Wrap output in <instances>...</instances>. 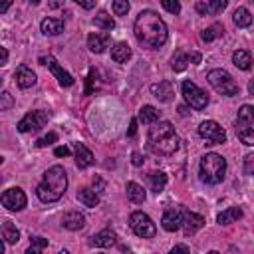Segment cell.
Instances as JSON below:
<instances>
[{
	"label": "cell",
	"mask_w": 254,
	"mask_h": 254,
	"mask_svg": "<svg viewBox=\"0 0 254 254\" xmlns=\"http://www.w3.org/2000/svg\"><path fill=\"white\" fill-rule=\"evenodd\" d=\"M8 64V50L4 46H0V67H4Z\"/></svg>",
	"instance_id": "cell-44"
},
{
	"label": "cell",
	"mask_w": 254,
	"mask_h": 254,
	"mask_svg": "<svg viewBox=\"0 0 254 254\" xmlns=\"http://www.w3.org/2000/svg\"><path fill=\"white\" fill-rule=\"evenodd\" d=\"M65 189H67L65 169L60 167V165H54L44 173L42 183L36 187V194L42 202H56L64 196Z\"/></svg>",
	"instance_id": "cell-3"
},
{
	"label": "cell",
	"mask_w": 254,
	"mask_h": 254,
	"mask_svg": "<svg viewBox=\"0 0 254 254\" xmlns=\"http://www.w3.org/2000/svg\"><path fill=\"white\" fill-rule=\"evenodd\" d=\"M226 6H228V2H226V0H208V2L198 0V2L194 4L196 12H198V14H202V16H208V14H218V12H222Z\"/></svg>",
	"instance_id": "cell-16"
},
{
	"label": "cell",
	"mask_w": 254,
	"mask_h": 254,
	"mask_svg": "<svg viewBox=\"0 0 254 254\" xmlns=\"http://www.w3.org/2000/svg\"><path fill=\"white\" fill-rule=\"evenodd\" d=\"M198 135H200L202 139H206L208 145H220V143L226 141V131H224L216 121H212V119L202 121V123L198 125Z\"/></svg>",
	"instance_id": "cell-10"
},
{
	"label": "cell",
	"mask_w": 254,
	"mask_h": 254,
	"mask_svg": "<svg viewBox=\"0 0 254 254\" xmlns=\"http://www.w3.org/2000/svg\"><path fill=\"white\" fill-rule=\"evenodd\" d=\"M232 20H234V24H236L238 28H248V26L252 24V14H250V10H248V8L240 6V8H236V10H234Z\"/></svg>",
	"instance_id": "cell-27"
},
{
	"label": "cell",
	"mask_w": 254,
	"mask_h": 254,
	"mask_svg": "<svg viewBox=\"0 0 254 254\" xmlns=\"http://www.w3.org/2000/svg\"><path fill=\"white\" fill-rule=\"evenodd\" d=\"M179 113H181V115H187L189 111H187V107H185V105H181V107H179Z\"/></svg>",
	"instance_id": "cell-52"
},
{
	"label": "cell",
	"mask_w": 254,
	"mask_h": 254,
	"mask_svg": "<svg viewBox=\"0 0 254 254\" xmlns=\"http://www.w3.org/2000/svg\"><path fill=\"white\" fill-rule=\"evenodd\" d=\"M58 141V133H48V135H44V137H40L38 141H36V145L38 147H48V145H52V143H56Z\"/></svg>",
	"instance_id": "cell-37"
},
{
	"label": "cell",
	"mask_w": 254,
	"mask_h": 254,
	"mask_svg": "<svg viewBox=\"0 0 254 254\" xmlns=\"http://www.w3.org/2000/svg\"><path fill=\"white\" fill-rule=\"evenodd\" d=\"M159 111H157V107H153V105H143L141 109H139V119L143 121V123H157L159 121Z\"/></svg>",
	"instance_id": "cell-31"
},
{
	"label": "cell",
	"mask_w": 254,
	"mask_h": 254,
	"mask_svg": "<svg viewBox=\"0 0 254 254\" xmlns=\"http://www.w3.org/2000/svg\"><path fill=\"white\" fill-rule=\"evenodd\" d=\"M54 155H56V157H67V155H69V147H65V145H64V147H56Z\"/></svg>",
	"instance_id": "cell-46"
},
{
	"label": "cell",
	"mask_w": 254,
	"mask_h": 254,
	"mask_svg": "<svg viewBox=\"0 0 254 254\" xmlns=\"http://www.w3.org/2000/svg\"><path fill=\"white\" fill-rule=\"evenodd\" d=\"M2 161H4V157H2V155H0V163H2Z\"/></svg>",
	"instance_id": "cell-56"
},
{
	"label": "cell",
	"mask_w": 254,
	"mask_h": 254,
	"mask_svg": "<svg viewBox=\"0 0 254 254\" xmlns=\"http://www.w3.org/2000/svg\"><path fill=\"white\" fill-rule=\"evenodd\" d=\"M127 198L131 202H135V204H141V202H145L147 192H145V189L141 185H137L135 181H131V183H127Z\"/></svg>",
	"instance_id": "cell-23"
},
{
	"label": "cell",
	"mask_w": 254,
	"mask_h": 254,
	"mask_svg": "<svg viewBox=\"0 0 254 254\" xmlns=\"http://www.w3.org/2000/svg\"><path fill=\"white\" fill-rule=\"evenodd\" d=\"M109 34L107 32H91L87 36V48L93 52V54H103L107 48H109Z\"/></svg>",
	"instance_id": "cell-15"
},
{
	"label": "cell",
	"mask_w": 254,
	"mask_h": 254,
	"mask_svg": "<svg viewBox=\"0 0 254 254\" xmlns=\"http://www.w3.org/2000/svg\"><path fill=\"white\" fill-rule=\"evenodd\" d=\"M14 77H16L18 87H22V89H28V87H32V85L36 83V73H34L28 65H20V67L16 69Z\"/></svg>",
	"instance_id": "cell-20"
},
{
	"label": "cell",
	"mask_w": 254,
	"mask_h": 254,
	"mask_svg": "<svg viewBox=\"0 0 254 254\" xmlns=\"http://www.w3.org/2000/svg\"><path fill=\"white\" fill-rule=\"evenodd\" d=\"M14 107V95L10 91H2L0 93V111H8Z\"/></svg>",
	"instance_id": "cell-35"
},
{
	"label": "cell",
	"mask_w": 254,
	"mask_h": 254,
	"mask_svg": "<svg viewBox=\"0 0 254 254\" xmlns=\"http://www.w3.org/2000/svg\"><path fill=\"white\" fill-rule=\"evenodd\" d=\"M161 6H163L167 12H171V14H179V12H181V4H179L177 0H163Z\"/></svg>",
	"instance_id": "cell-38"
},
{
	"label": "cell",
	"mask_w": 254,
	"mask_h": 254,
	"mask_svg": "<svg viewBox=\"0 0 254 254\" xmlns=\"http://www.w3.org/2000/svg\"><path fill=\"white\" fill-rule=\"evenodd\" d=\"M208 83L222 95H236L238 93V83L232 79V75L224 69H210L208 75H206Z\"/></svg>",
	"instance_id": "cell-6"
},
{
	"label": "cell",
	"mask_w": 254,
	"mask_h": 254,
	"mask_svg": "<svg viewBox=\"0 0 254 254\" xmlns=\"http://www.w3.org/2000/svg\"><path fill=\"white\" fill-rule=\"evenodd\" d=\"M252 171H254V155L250 153V155L244 157V173L246 175H252Z\"/></svg>",
	"instance_id": "cell-40"
},
{
	"label": "cell",
	"mask_w": 254,
	"mask_h": 254,
	"mask_svg": "<svg viewBox=\"0 0 254 254\" xmlns=\"http://www.w3.org/2000/svg\"><path fill=\"white\" fill-rule=\"evenodd\" d=\"M232 64H234L236 67L248 71V69L252 67V56H250V52H246V50H236V52L232 54Z\"/></svg>",
	"instance_id": "cell-25"
},
{
	"label": "cell",
	"mask_w": 254,
	"mask_h": 254,
	"mask_svg": "<svg viewBox=\"0 0 254 254\" xmlns=\"http://www.w3.org/2000/svg\"><path fill=\"white\" fill-rule=\"evenodd\" d=\"M10 6H12V2H10V0H6V2H2V0H0V12H6Z\"/></svg>",
	"instance_id": "cell-49"
},
{
	"label": "cell",
	"mask_w": 254,
	"mask_h": 254,
	"mask_svg": "<svg viewBox=\"0 0 254 254\" xmlns=\"http://www.w3.org/2000/svg\"><path fill=\"white\" fill-rule=\"evenodd\" d=\"M129 226H131V230H133L137 236H141V238H153V236L157 234L155 222L151 220L149 214H145V212H141V210L131 212V216H129Z\"/></svg>",
	"instance_id": "cell-7"
},
{
	"label": "cell",
	"mask_w": 254,
	"mask_h": 254,
	"mask_svg": "<svg viewBox=\"0 0 254 254\" xmlns=\"http://www.w3.org/2000/svg\"><path fill=\"white\" fill-rule=\"evenodd\" d=\"M50 6L52 8H60V6H64V2H50Z\"/></svg>",
	"instance_id": "cell-51"
},
{
	"label": "cell",
	"mask_w": 254,
	"mask_h": 254,
	"mask_svg": "<svg viewBox=\"0 0 254 254\" xmlns=\"http://www.w3.org/2000/svg\"><path fill=\"white\" fill-rule=\"evenodd\" d=\"M149 183H151L153 192L159 194L165 189V185H167V175L163 171H153V173H149Z\"/></svg>",
	"instance_id": "cell-30"
},
{
	"label": "cell",
	"mask_w": 254,
	"mask_h": 254,
	"mask_svg": "<svg viewBox=\"0 0 254 254\" xmlns=\"http://www.w3.org/2000/svg\"><path fill=\"white\" fill-rule=\"evenodd\" d=\"M151 93L159 99V101H171L173 99V95H175V87H173V83L171 81H159V83H153L151 85Z\"/></svg>",
	"instance_id": "cell-17"
},
{
	"label": "cell",
	"mask_w": 254,
	"mask_h": 254,
	"mask_svg": "<svg viewBox=\"0 0 254 254\" xmlns=\"http://www.w3.org/2000/svg\"><path fill=\"white\" fill-rule=\"evenodd\" d=\"M169 254H190V250L185 246V244H177V246H173L171 248V252Z\"/></svg>",
	"instance_id": "cell-42"
},
{
	"label": "cell",
	"mask_w": 254,
	"mask_h": 254,
	"mask_svg": "<svg viewBox=\"0 0 254 254\" xmlns=\"http://www.w3.org/2000/svg\"><path fill=\"white\" fill-rule=\"evenodd\" d=\"M137 135V119H131L129 129H127V137H135Z\"/></svg>",
	"instance_id": "cell-45"
},
{
	"label": "cell",
	"mask_w": 254,
	"mask_h": 254,
	"mask_svg": "<svg viewBox=\"0 0 254 254\" xmlns=\"http://www.w3.org/2000/svg\"><path fill=\"white\" fill-rule=\"evenodd\" d=\"M95 77H97V71H95V67H91V69H89V73H87V87H85V95H89V93L93 91V81H95Z\"/></svg>",
	"instance_id": "cell-39"
},
{
	"label": "cell",
	"mask_w": 254,
	"mask_h": 254,
	"mask_svg": "<svg viewBox=\"0 0 254 254\" xmlns=\"http://www.w3.org/2000/svg\"><path fill=\"white\" fill-rule=\"evenodd\" d=\"M40 64H44V65H48L50 69H52V73L58 77V81H60V85H64V87H69V85H73V77L58 64V60L54 58V56H48V58H40Z\"/></svg>",
	"instance_id": "cell-12"
},
{
	"label": "cell",
	"mask_w": 254,
	"mask_h": 254,
	"mask_svg": "<svg viewBox=\"0 0 254 254\" xmlns=\"http://www.w3.org/2000/svg\"><path fill=\"white\" fill-rule=\"evenodd\" d=\"M187 60L192 62V64H198V62H200V54H198V52H192L190 56H187Z\"/></svg>",
	"instance_id": "cell-47"
},
{
	"label": "cell",
	"mask_w": 254,
	"mask_h": 254,
	"mask_svg": "<svg viewBox=\"0 0 254 254\" xmlns=\"http://www.w3.org/2000/svg\"><path fill=\"white\" fill-rule=\"evenodd\" d=\"M40 30L46 36H58L64 32V20L62 18H44L40 24Z\"/></svg>",
	"instance_id": "cell-22"
},
{
	"label": "cell",
	"mask_w": 254,
	"mask_h": 254,
	"mask_svg": "<svg viewBox=\"0 0 254 254\" xmlns=\"http://www.w3.org/2000/svg\"><path fill=\"white\" fill-rule=\"evenodd\" d=\"M115 242H117V236H115V232L109 230V228H105V230H101V232H97V234H93V236L89 238V244H91V246H97V248H109V246H113Z\"/></svg>",
	"instance_id": "cell-19"
},
{
	"label": "cell",
	"mask_w": 254,
	"mask_h": 254,
	"mask_svg": "<svg viewBox=\"0 0 254 254\" xmlns=\"http://www.w3.org/2000/svg\"><path fill=\"white\" fill-rule=\"evenodd\" d=\"M0 183H2V177H0Z\"/></svg>",
	"instance_id": "cell-57"
},
{
	"label": "cell",
	"mask_w": 254,
	"mask_h": 254,
	"mask_svg": "<svg viewBox=\"0 0 254 254\" xmlns=\"http://www.w3.org/2000/svg\"><path fill=\"white\" fill-rule=\"evenodd\" d=\"M0 85H2V79H0Z\"/></svg>",
	"instance_id": "cell-58"
},
{
	"label": "cell",
	"mask_w": 254,
	"mask_h": 254,
	"mask_svg": "<svg viewBox=\"0 0 254 254\" xmlns=\"http://www.w3.org/2000/svg\"><path fill=\"white\" fill-rule=\"evenodd\" d=\"M133 32H135V38L147 48H161L169 36L167 24L153 10L139 12V16L135 18V24H133Z\"/></svg>",
	"instance_id": "cell-1"
},
{
	"label": "cell",
	"mask_w": 254,
	"mask_h": 254,
	"mask_svg": "<svg viewBox=\"0 0 254 254\" xmlns=\"http://www.w3.org/2000/svg\"><path fill=\"white\" fill-rule=\"evenodd\" d=\"M208 254H218V252H216V250H210V252H208Z\"/></svg>",
	"instance_id": "cell-55"
},
{
	"label": "cell",
	"mask_w": 254,
	"mask_h": 254,
	"mask_svg": "<svg viewBox=\"0 0 254 254\" xmlns=\"http://www.w3.org/2000/svg\"><path fill=\"white\" fill-rule=\"evenodd\" d=\"M111 58H113L117 64L127 62V60L131 58V48H129V44H125V42L115 44V46L111 48Z\"/></svg>",
	"instance_id": "cell-26"
},
{
	"label": "cell",
	"mask_w": 254,
	"mask_h": 254,
	"mask_svg": "<svg viewBox=\"0 0 254 254\" xmlns=\"http://www.w3.org/2000/svg\"><path fill=\"white\" fill-rule=\"evenodd\" d=\"M187 64H189V60H187V54L185 52H175V56H173V60H171V67L175 69V71H183L185 67H187Z\"/></svg>",
	"instance_id": "cell-34"
},
{
	"label": "cell",
	"mask_w": 254,
	"mask_h": 254,
	"mask_svg": "<svg viewBox=\"0 0 254 254\" xmlns=\"http://www.w3.org/2000/svg\"><path fill=\"white\" fill-rule=\"evenodd\" d=\"M26 254H40V250H38V248H34V246H30V248L26 250Z\"/></svg>",
	"instance_id": "cell-50"
},
{
	"label": "cell",
	"mask_w": 254,
	"mask_h": 254,
	"mask_svg": "<svg viewBox=\"0 0 254 254\" xmlns=\"http://www.w3.org/2000/svg\"><path fill=\"white\" fill-rule=\"evenodd\" d=\"M111 8H113L115 16H125V14L129 12V2H127V0H115V2L111 4Z\"/></svg>",
	"instance_id": "cell-36"
},
{
	"label": "cell",
	"mask_w": 254,
	"mask_h": 254,
	"mask_svg": "<svg viewBox=\"0 0 254 254\" xmlns=\"http://www.w3.org/2000/svg\"><path fill=\"white\" fill-rule=\"evenodd\" d=\"M181 89H183V95H185L187 103H189L192 109H204V107L208 105V95H206L194 81L185 79L183 85H181Z\"/></svg>",
	"instance_id": "cell-8"
},
{
	"label": "cell",
	"mask_w": 254,
	"mask_h": 254,
	"mask_svg": "<svg viewBox=\"0 0 254 254\" xmlns=\"http://www.w3.org/2000/svg\"><path fill=\"white\" fill-rule=\"evenodd\" d=\"M222 32H224V26H222L220 22H214V24H210L206 30H202L200 38H202L204 42H212V40L220 38V36H222Z\"/></svg>",
	"instance_id": "cell-33"
},
{
	"label": "cell",
	"mask_w": 254,
	"mask_h": 254,
	"mask_svg": "<svg viewBox=\"0 0 254 254\" xmlns=\"http://www.w3.org/2000/svg\"><path fill=\"white\" fill-rule=\"evenodd\" d=\"M77 200H79L83 206L93 208V206L99 204V194H97L93 189H79V190H77Z\"/></svg>",
	"instance_id": "cell-24"
},
{
	"label": "cell",
	"mask_w": 254,
	"mask_h": 254,
	"mask_svg": "<svg viewBox=\"0 0 254 254\" xmlns=\"http://www.w3.org/2000/svg\"><path fill=\"white\" fill-rule=\"evenodd\" d=\"M236 135L244 145H248V147L254 145V107L252 105H242L238 109Z\"/></svg>",
	"instance_id": "cell-5"
},
{
	"label": "cell",
	"mask_w": 254,
	"mask_h": 254,
	"mask_svg": "<svg viewBox=\"0 0 254 254\" xmlns=\"http://www.w3.org/2000/svg\"><path fill=\"white\" fill-rule=\"evenodd\" d=\"M46 123H48V113L42 111V109H36V111L26 113V115L18 121V131H20V133H36V131H40Z\"/></svg>",
	"instance_id": "cell-9"
},
{
	"label": "cell",
	"mask_w": 254,
	"mask_h": 254,
	"mask_svg": "<svg viewBox=\"0 0 254 254\" xmlns=\"http://www.w3.org/2000/svg\"><path fill=\"white\" fill-rule=\"evenodd\" d=\"M240 216H242V210H240L238 206H228L226 210H222V212L216 216V222H218V224H230V222H236Z\"/></svg>",
	"instance_id": "cell-28"
},
{
	"label": "cell",
	"mask_w": 254,
	"mask_h": 254,
	"mask_svg": "<svg viewBox=\"0 0 254 254\" xmlns=\"http://www.w3.org/2000/svg\"><path fill=\"white\" fill-rule=\"evenodd\" d=\"M2 240H6L8 244H16L20 240V230L16 228L14 222H4L2 224Z\"/></svg>",
	"instance_id": "cell-29"
},
{
	"label": "cell",
	"mask_w": 254,
	"mask_h": 254,
	"mask_svg": "<svg viewBox=\"0 0 254 254\" xmlns=\"http://www.w3.org/2000/svg\"><path fill=\"white\" fill-rule=\"evenodd\" d=\"M131 163H133L135 167H141V165H143V157H141L139 151H133V153H131Z\"/></svg>",
	"instance_id": "cell-43"
},
{
	"label": "cell",
	"mask_w": 254,
	"mask_h": 254,
	"mask_svg": "<svg viewBox=\"0 0 254 254\" xmlns=\"http://www.w3.org/2000/svg\"><path fill=\"white\" fill-rule=\"evenodd\" d=\"M73 151H75V165L79 169H87L89 165H93V153L83 143H75Z\"/></svg>",
	"instance_id": "cell-21"
},
{
	"label": "cell",
	"mask_w": 254,
	"mask_h": 254,
	"mask_svg": "<svg viewBox=\"0 0 254 254\" xmlns=\"http://www.w3.org/2000/svg\"><path fill=\"white\" fill-rule=\"evenodd\" d=\"M181 216H183V206H171L163 212V218H161V226L167 230V232H175L181 228Z\"/></svg>",
	"instance_id": "cell-14"
},
{
	"label": "cell",
	"mask_w": 254,
	"mask_h": 254,
	"mask_svg": "<svg viewBox=\"0 0 254 254\" xmlns=\"http://www.w3.org/2000/svg\"><path fill=\"white\" fill-rule=\"evenodd\" d=\"M0 254H4V240L0 238Z\"/></svg>",
	"instance_id": "cell-53"
},
{
	"label": "cell",
	"mask_w": 254,
	"mask_h": 254,
	"mask_svg": "<svg viewBox=\"0 0 254 254\" xmlns=\"http://www.w3.org/2000/svg\"><path fill=\"white\" fill-rule=\"evenodd\" d=\"M202 226H204V218H202L200 214H196V212H190V210L183 208V216H181V228H183V232H185L187 236L194 234V232H196V230H200Z\"/></svg>",
	"instance_id": "cell-13"
},
{
	"label": "cell",
	"mask_w": 254,
	"mask_h": 254,
	"mask_svg": "<svg viewBox=\"0 0 254 254\" xmlns=\"http://www.w3.org/2000/svg\"><path fill=\"white\" fill-rule=\"evenodd\" d=\"M62 224L67 230H81L85 226V216L79 210H69L62 216Z\"/></svg>",
	"instance_id": "cell-18"
},
{
	"label": "cell",
	"mask_w": 254,
	"mask_h": 254,
	"mask_svg": "<svg viewBox=\"0 0 254 254\" xmlns=\"http://www.w3.org/2000/svg\"><path fill=\"white\" fill-rule=\"evenodd\" d=\"M0 200H2V206H6V208L12 210V212L22 210V208L26 206V202H28L26 192H24L22 189H18V187H12V189L4 190L2 196H0Z\"/></svg>",
	"instance_id": "cell-11"
},
{
	"label": "cell",
	"mask_w": 254,
	"mask_h": 254,
	"mask_svg": "<svg viewBox=\"0 0 254 254\" xmlns=\"http://www.w3.org/2000/svg\"><path fill=\"white\" fill-rule=\"evenodd\" d=\"M30 242H32V246H34V248H38V250L48 246V240H46V238H42V236H30Z\"/></svg>",
	"instance_id": "cell-41"
},
{
	"label": "cell",
	"mask_w": 254,
	"mask_h": 254,
	"mask_svg": "<svg viewBox=\"0 0 254 254\" xmlns=\"http://www.w3.org/2000/svg\"><path fill=\"white\" fill-rule=\"evenodd\" d=\"M77 4H79L81 8H85V10H89V8L95 6V2H83V0H77Z\"/></svg>",
	"instance_id": "cell-48"
},
{
	"label": "cell",
	"mask_w": 254,
	"mask_h": 254,
	"mask_svg": "<svg viewBox=\"0 0 254 254\" xmlns=\"http://www.w3.org/2000/svg\"><path fill=\"white\" fill-rule=\"evenodd\" d=\"M198 169H200V179L206 185H218L226 175V159L218 153H206L200 159Z\"/></svg>",
	"instance_id": "cell-4"
},
{
	"label": "cell",
	"mask_w": 254,
	"mask_h": 254,
	"mask_svg": "<svg viewBox=\"0 0 254 254\" xmlns=\"http://www.w3.org/2000/svg\"><path fill=\"white\" fill-rule=\"evenodd\" d=\"M60 254H69V252H67V250L64 248V250H60Z\"/></svg>",
	"instance_id": "cell-54"
},
{
	"label": "cell",
	"mask_w": 254,
	"mask_h": 254,
	"mask_svg": "<svg viewBox=\"0 0 254 254\" xmlns=\"http://www.w3.org/2000/svg\"><path fill=\"white\" fill-rule=\"evenodd\" d=\"M93 26H95V28H101V30H113V28H115V20H113L105 10H101V12L93 18Z\"/></svg>",
	"instance_id": "cell-32"
},
{
	"label": "cell",
	"mask_w": 254,
	"mask_h": 254,
	"mask_svg": "<svg viewBox=\"0 0 254 254\" xmlns=\"http://www.w3.org/2000/svg\"><path fill=\"white\" fill-rule=\"evenodd\" d=\"M147 143L155 155H163V157L173 155L179 149V137L175 133L173 123H169V121L155 123L147 133Z\"/></svg>",
	"instance_id": "cell-2"
}]
</instances>
